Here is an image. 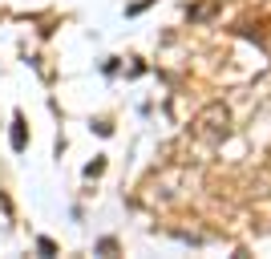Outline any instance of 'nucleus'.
I'll use <instances>...</instances> for the list:
<instances>
[{
    "label": "nucleus",
    "mask_w": 271,
    "mask_h": 259,
    "mask_svg": "<svg viewBox=\"0 0 271 259\" xmlns=\"http://www.w3.org/2000/svg\"><path fill=\"white\" fill-rule=\"evenodd\" d=\"M24 142H29V138H24V122L16 117V130H12V146H16V150H24Z\"/></svg>",
    "instance_id": "nucleus-1"
}]
</instances>
